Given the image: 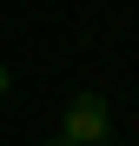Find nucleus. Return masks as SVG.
Masks as SVG:
<instances>
[{"label": "nucleus", "mask_w": 139, "mask_h": 146, "mask_svg": "<svg viewBox=\"0 0 139 146\" xmlns=\"http://www.w3.org/2000/svg\"><path fill=\"white\" fill-rule=\"evenodd\" d=\"M106 100L99 93H73L66 100V113H60V139H73V146H99L106 139Z\"/></svg>", "instance_id": "f257e3e1"}, {"label": "nucleus", "mask_w": 139, "mask_h": 146, "mask_svg": "<svg viewBox=\"0 0 139 146\" xmlns=\"http://www.w3.org/2000/svg\"><path fill=\"white\" fill-rule=\"evenodd\" d=\"M7 93H13V73H7V66H0V100H7Z\"/></svg>", "instance_id": "f03ea898"}, {"label": "nucleus", "mask_w": 139, "mask_h": 146, "mask_svg": "<svg viewBox=\"0 0 139 146\" xmlns=\"http://www.w3.org/2000/svg\"><path fill=\"white\" fill-rule=\"evenodd\" d=\"M46 146H73V139H46Z\"/></svg>", "instance_id": "7ed1b4c3"}, {"label": "nucleus", "mask_w": 139, "mask_h": 146, "mask_svg": "<svg viewBox=\"0 0 139 146\" xmlns=\"http://www.w3.org/2000/svg\"><path fill=\"white\" fill-rule=\"evenodd\" d=\"M99 146H119V139H99Z\"/></svg>", "instance_id": "20e7f679"}]
</instances>
